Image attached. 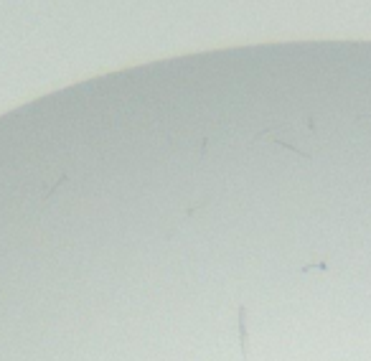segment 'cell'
I'll use <instances>...</instances> for the list:
<instances>
[{
  "label": "cell",
  "instance_id": "1",
  "mask_svg": "<svg viewBox=\"0 0 371 361\" xmlns=\"http://www.w3.org/2000/svg\"><path fill=\"white\" fill-rule=\"evenodd\" d=\"M239 349H242V356H249V331H247V305H239Z\"/></svg>",
  "mask_w": 371,
  "mask_h": 361
},
{
  "label": "cell",
  "instance_id": "2",
  "mask_svg": "<svg viewBox=\"0 0 371 361\" xmlns=\"http://www.w3.org/2000/svg\"><path fill=\"white\" fill-rule=\"evenodd\" d=\"M310 270H328V262H318V265H305L302 272H310Z\"/></svg>",
  "mask_w": 371,
  "mask_h": 361
}]
</instances>
